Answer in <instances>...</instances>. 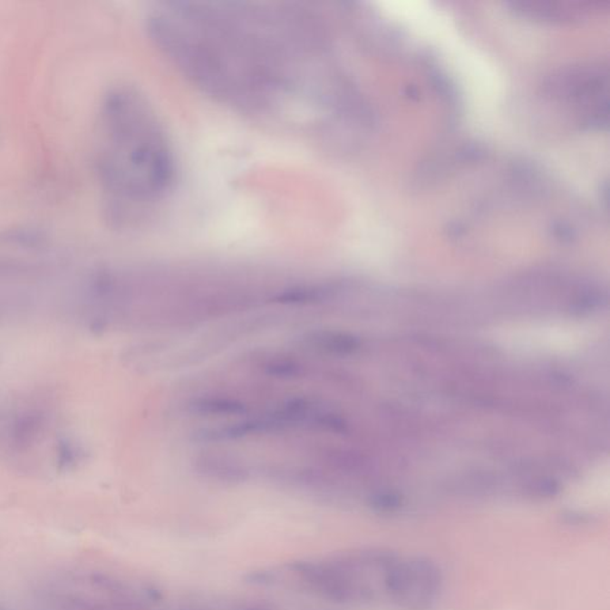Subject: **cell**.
I'll use <instances>...</instances> for the list:
<instances>
[{
	"label": "cell",
	"instance_id": "7a4b0ae2",
	"mask_svg": "<svg viewBox=\"0 0 610 610\" xmlns=\"http://www.w3.org/2000/svg\"><path fill=\"white\" fill-rule=\"evenodd\" d=\"M96 169L109 199L132 209L160 202L176 181L168 131L147 98L131 86L105 94L97 120Z\"/></svg>",
	"mask_w": 610,
	"mask_h": 610
},
{
	"label": "cell",
	"instance_id": "52a82bcc",
	"mask_svg": "<svg viewBox=\"0 0 610 610\" xmlns=\"http://www.w3.org/2000/svg\"><path fill=\"white\" fill-rule=\"evenodd\" d=\"M266 373L278 378H295L301 374V366L293 360H275L266 366Z\"/></svg>",
	"mask_w": 610,
	"mask_h": 610
},
{
	"label": "cell",
	"instance_id": "3957f363",
	"mask_svg": "<svg viewBox=\"0 0 610 610\" xmlns=\"http://www.w3.org/2000/svg\"><path fill=\"white\" fill-rule=\"evenodd\" d=\"M608 64H579L553 75L547 91L570 109L579 126L602 131L608 127Z\"/></svg>",
	"mask_w": 610,
	"mask_h": 610
},
{
	"label": "cell",
	"instance_id": "8992f818",
	"mask_svg": "<svg viewBox=\"0 0 610 610\" xmlns=\"http://www.w3.org/2000/svg\"><path fill=\"white\" fill-rule=\"evenodd\" d=\"M193 414L203 416H233L246 412L241 402L225 397H200L189 405Z\"/></svg>",
	"mask_w": 610,
	"mask_h": 610
},
{
	"label": "cell",
	"instance_id": "277c9868",
	"mask_svg": "<svg viewBox=\"0 0 610 610\" xmlns=\"http://www.w3.org/2000/svg\"><path fill=\"white\" fill-rule=\"evenodd\" d=\"M441 572L422 558H396L386 578L390 601L404 610H431L441 597Z\"/></svg>",
	"mask_w": 610,
	"mask_h": 610
},
{
	"label": "cell",
	"instance_id": "6da1fadb",
	"mask_svg": "<svg viewBox=\"0 0 610 610\" xmlns=\"http://www.w3.org/2000/svg\"><path fill=\"white\" fill-rule=\"evenodd\" d=\"M148 28L166 56L218 103L306 134L358 122L357 96L313 13L283 4L165 3Z\"/></svg>",
	"mask_w": 610,
	"mask_h": 610
},
{
	"label": "cell",
	"instance_id": "5b68a950",
	"mask_svg": "<svg viewBox=\"0 0 610 610\" xmlns=\"http://www.w3.org/2000/svg\"><path fill=\"white\" fill-rule=\"evenodd\" d=\"M607 6L608 3L585 2V0H525V2H513L511 6L515 13L522 16L549 22H571L581 20L588 16L593 11H598L602 6Z\"/></svg>",
	"mask_w": 610,
	"mask_h": 610
}]
</instances>
